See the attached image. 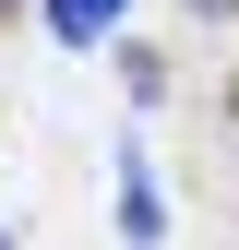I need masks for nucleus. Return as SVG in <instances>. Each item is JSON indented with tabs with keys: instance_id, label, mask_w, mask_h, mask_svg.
Segmentation results:
<instances>
[{
	"instance_id": "1",
	"label": "nucleus",
	"mask_w": 239,
	"mask_h": 250,
	"mask_svg": "<svg viewBox=\"0 0 239 250\" xmlns=\"http://www.w3.org/2000/svg\"><path fill=\"white\" fill-rule=\"evenodd\" d=\"M120 227H132L143 250H156V238H167V203H156V167H143V155H132V143H120Z\"/></svg>"
},
{
	"instance_id": "3",
	"label": "nucleus",
	"mask_w": 239,
	"mask_h": 250,
	"mask_svg": "<svg viewBox=\"0 0 239 250\" xmlns=\"http://www.w3.org/2000/svg\"><path fill=\"white\" fill-rule=\"evenodd\" d=\"M191 12H239V0H191Z\"/></svg>"
},
{
	"instance_id": "2",
	"label": "nucleus",
	"mask_w": 239,
	"mask_h": 250,
	"mask_svg": "<svg viewBox=\"0 0 239 250\" xmlns=\"http://www.w3.org/2000/svg\"><path fill=\"white\" fill-rule=\"evenodd\" d=\"M108 24H120V0H48V36L60 48H96Z\"/></svg>"
},
{
	"instance_id": "4",
	"label": "nucleus",
	"mask_w": 239,
	"mask_h": 250,
	"mask_svg": "<svg viewBox=\"0 0 239 250\" xmlns=\"http://www.w3.org/2000/svg\"><path fill=\"white\" fill-rule=\"evenodd\" d=\"M0 12H12V0H0Z\"/></svg>"
},
{
	"instance_id": "5",
	"label": "nucleus",
	"mask_w": 239,
	"mask_h": 250,
	"mask_svg": "<svg viewBox=\"0 0 239 250\" xmlns=\"http://www.w3.org/2000/svg\"><path fill=\"white\" fill-rule=\"evenodd\" d=\"M0 250H12V238H0Z\"/></svg>"
}]
</instances>
